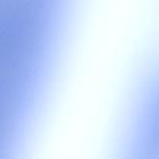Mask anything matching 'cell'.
I'll use <instances>...</instances> for the list:
<instances>
[{"label": "cell", "mask_w": 159, "mask_h": 159, "mask_svg": "<svg viewBox=\"0 0 159 159\" xmlns=\"http://www.w3.org/2000/svg\"><path fill=\"white\" fill-rule=\"evenodd\" d=\"M155 81H157V84H158V87H159V78H155ZM152 87H153V88L158 92V94H159V88L154 87V84H153ZM150 97L154 98V96H152V94H150ZM154 99H155V106H154L153 103L148 102V103H149L148 106H150L148 109H153L152 113L149 112L150 116H149V117H147V116L140 117V119H145V120L154 119V124H150L149 127H145V128L140 129V130H143L144 133L148 132V130H150V129H154V133H152L144 142H142V143L137 147L138 149H159V98H154ZM142 108H144V107H142Z\"/></svg>", "instance_id": "6da1fadb"}]
</instances>
